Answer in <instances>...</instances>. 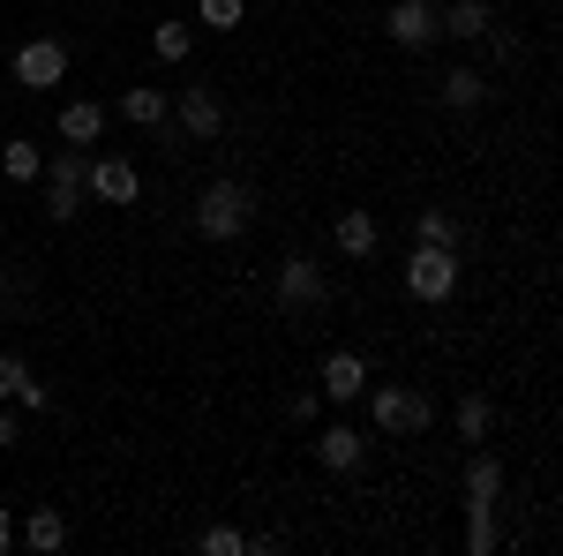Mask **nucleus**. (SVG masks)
<instances>
[{
    "instance_id": "b1692460",
    "label": "nucleus",
    "mask_w": 563,
    "mask_h": 556,
    "mask_svg": "<svg viewBox=\"0 0 563 556\" xmlns=\"http://www.w3.org/2000/svg\"><path fill=\"white\" fill-rule=\"evenodd\" d=\"M188 53H196V31H188V23H158V61H188Z\"/></svg>"
},
{
    "instance_id": "ddd939ff",
    "label": "nucleus",
    "mask_w": 563,
    "mask_h": 556,
    "mask_svg": "<svg viewBox=\"0 0 563 556\" xmlns=\"http://www.w3.org/2000/svg\"><path fill=\"white\" fill-rule=\"evenodd\" d=\"M98 135H106V106H98V98H68V106H60V143L90 151Z\"/></svg>"
},
{
    "instance_id": "dca6fc26",
    "label": "nucleus",
    "mask_w": 563,
    "mask_h": 556,
    "mask_svg": "<svg viewBox=\"0 0 563 556\" xmlns=\"http://www.w3.org/2000/svg\"><path fill=\"white\" fill-rule=\"evenodd\" d=\"M166 113H174V98L151 84H135L129 98H121V121H135V129H166Z\"/></svg>"
},
{
    "instance_id": "4be33fe9",
    "label": "nucleus",
    "mask_w": 563,
    "mask_h": 556,
    "mask_svg": "<svg viewBox=\"0 0 563 556\" xmlns=\"http://www.w3.org/2000/svg\"><path fill=\"white\" fill-rule=\"evenodd\" d=\"M488 422H496L488 399H459V436H466V444H488Z\"/></svg>"
},
{
    "instance_id": "1a4fd4ad",
    "label": "nucleus",
    "mask_w": 563,
    "mask_h": 556,
    "mask_svg": "<svg viewBox=\"0 0 563 556\" xmlns=\"http://www.w3.org/2000/svg\"><path fill=\"white\" fill-rule=\"evenodd\" d=\"M361 391H368V361H361V353H346V346H339V353H331V361H323V384H316V399H331V406H353V399H361Z\"/></svg>"
},
{
    "instance_id": "f3484780",
    "label": "nucleus",
    "mask_w": 563,
    "mask_h": 556,
    "mask_svg": "<svg viewBox=\"0 0 563 556\" xmlns=\"http://www.w3.org/2000/svg\"><path fill=\"white\" fill-rule=\"evenodd\" d=\"M481 98H488V76H481V68H451V76H443V106H451V113H474Z\"/></svg>"
},
{
    "instance_id": "f03ea898",
    "label": "nucleus",
    "mask_w": 563,
    "mask_h": 556,
    "mask_svg": "<svg viewBox=\"0 0 563 556\" xmlns=\"http://www.w3.org/2000/svg\"><path fill=\"white\" fill-rule=\"evenodd\" d=\"M84 196H90V151H60V159H45V218L53 226H68V218L84 211Z\"/></svg>"
},
{
    "instance_id": "6ab92c4d",
    "label": "nucleus",
    "mask_w": 563,
    "mask_h": 556,
    "mask_svg": "<svg viewBox=\"0 0 563 556\" xmlns=\"http://www.w3.org/2000/svg\"><path fill=\"white\" fill-rule=\"evenodd\" d=\"M339 249H346V257H376V218L368 211H339Z\"/></svg>"
},
{
    "instance_id": "aec40b11",
    "label": "nucleus",
    "mask_w": 563,
    "mask_h": 556,
    "mask_svg": "<svg viewBox=\"0 0 563 556\" xmlns=\"http://www.w3.org/2000/svg\"><path fill=\"white\" fill-rule=\"evenodd\" d=\"M0 173H8V181H38V143H31V135H15V143H0Z\"/></svg>"
},
{
    "instance_id": "412c9836",
    "label": "nucleus",
    "mask_w": 563,
    "mask_h": 556,
    "mask_svg": "<svg viewBox=\"0 0 563 556\" xmlns=\"http://www.w3.org/2000/svg\"><path fill=\"white\" fill-rule=\"evenodd\" d=\"M241 15H249V0H196V23L203 31H241Z\"/></svg>"
},
{
    "instance_id": "a878e982",
    "label": "nucleus",
    "mask_w": 563,
    "mask_h": 556,
    "mask_svg": "<svg viewBox=\"0 0 563 556\" xmlns=\"http://www.w3.org/2000/svg\"><path fill=\"white\" fill-rule=\"evenodd\" d=\"M466 549H474V556L496 549V519H488V512H466Z\"/></svg>"
},
{
    "instance_id": "20e7f679",
    "label": "nucleus",
    "mask_w": 563,
    "mask_h": 556,
    "mask_svg": "<svg viewBox=\"0 0 563 556\" xmlns=\"http://www.w3.org/2000/svg\"><path fill=\"white\" fill-rule=\"evenodd\" d=\"M406 294L413 301H451L459 294V249L413 241V257H406Z\"/></svg>"
},
{
    "instance_id": "0eeeda50",
    "label": "nucleus",
    "mask_w": 563,
    "mask_h": 556,
    "mask_svg": "<svg viewBox=\"0 0 563 556\" xmlns=\"http://www.w3.org/2000/svg\"><path fill=\"white\" fill-rule=\"evenodd\" d=\"M174 121H180L188 143H211V135L225 129V106H218L211 84H188V90H180V106H174Z\"/></svg>"
},
{
    "instance_id": "a211bd4d",
    "label": "nucleus",
    "mask_w": 563,
    "mask_h": 556,
    "mask_svg": "<svg viewBox=\"0 0 563 556\" xmlns=\"http://www.w3.org/2000/svg\"><path fill=\"white\" fill-rule=\"evenodd\" d=\"M435 23H443L451 39H481V31H488V0H451Z\"/></svg>"
},
{
    "instance_id": "7ed1b4c3",
    "label": "nucleus",
    "mask_w": 563,
    "mask_h": 556,
    "mask_svg": "<svg viewBox=\"0 0 563 556\" xmlns=\"http://www.w3.org/2000/svg\"><path fill=\"white\" fill-rule=\"evenodd\" d=\"M361 399H368V422L384 428V436H421L429 428V399L413 384H368Z\"/></svg>"
},
{
    "instance_id": "39448f33",
    "label": "nucleus",
    "mask_w": 563,
    "mask_h": 556,
    "mask_svg": "<svg viewBox=\"0 0 563 556\" xmlns=\"http://www.w3.org/2000/svg\"><path fill=\"white\" fill-rule=\"evenodd\" d=\"M331 301V279L316 257H286L278 263V316H316Z\"/></svg>"
},
{
    "instance_id": "f257e3e1",
    "label": "nucleus",
    "mask_w": 563,
    "mask_h": 556,
    "mask_svg": "<svg viewBox=\"0 0 563 556\" xmlns=\"http://www.w3.org/2000/svg\"><path fill=\"white\" fill-rule=\"evenodd\" d=\"M249 226H256V188L249 181H211L196 196V233L203 241H241Z\"/></svg>"
},
{
    "instance_id": "5701e85b",
    "label": "nucleus",
    "mask_w": 563,
    "mask_h": 556,
    "mask_svg": "<svg viewBox=\"0 0 563 556\" xmlns=\"http://www.w3.org/2000/svg\"><path fill=\"white\" fill-rule=\"evenodd\" d=\"M413 241H435V249H459V218H451V211H421V226H413Z\"/></svg>"
},
{
    "instance_id": "423d86ee",
    "label": "nucleus",
    "mask_w": 563,
    "mask_h": 556,
    "mask_svg": "<svg viewBox=\"0 0 563 556\" xmlns=\"http://www.w3.org/2000/svg\"><path fill=\"white\" fill-rule=\"evenodd\" d=\"M384 31L406 53H421V45H435L443 39V23H435V0H390V15H384Z\"/></svg>"
},
{
    "instance_id": "f8f14e48",
    "label": "nucleus",
    "mask_w": 563,
    "mask_h": 556,
    "mask_svg": "<svg viewBox=\"0 0 563 556\" xmlns=\"http://www.w3.org/2000/svg\"><path fill=\"white\" fill-rule=\"evenodd\" d=\"M496 504H504V459L481 451L474 467H466V512H496Z\"/></svg>"
},
{
    "instance_id": "bb28decb",
    "label": "nucleus",
    "mask_w": 563,
    "mask_h": 556,
    "mask_svg": "<svg viewBox=\"0 0 563 556\" xmlns=\"http://www.w3.org/2000/svg\"><path fill=\"white\" fill-rule=\"evenodd\" d=\"M15 549V519H8V504H0V556Z\"/></svg>"
},
{
    "instance_id": "2eb2a0df",
    "label": "nucleus",
    "mask_w": 563,
    "mask_h": 556,
    "mask_svg": "<svg viewBox=\"0 0 563 556\" xmlns=\"http://www.w3.org/2000/svg\"><path fill=\"white\" fill-rule=\"evenodd\" d=\"M15 542H23V549H38V556H53L60 542H68V519L53 512V504H38V512L23 519V534H15Z\"/></svg>"
},
{
    "instance_id": "9b49d317",
    "label": "nucleus",
    "mask_w": 563,
    "mask_h": 556,
    "mask_svg": "<svg viewBox=\"0 0 563 556\" xmlns=\"http://www.w3.org/2000/svg\"><path fill=\"white\" fill-rule=\"evenodd\" d=\"M361 451H368V436L346 428V422H331L323 436H316V459H323L331 473H353V467H361Z\"/></svg>"
},
{
    "instance_id": "6e6552de",
    "label": "nucleus",
    "mask_w": 563,
    "mask_h": 556,
    "mask_svg": "<svg viewBox=\"0 0 563 556\" xmlns=\"http://www.w3.org/2000/svg\"><path fill=\"white\" fill-rule=\"evenodd\" d=\"M60 76H68V45H60V39H31L23 53H15V84L53 90Z\"/></svg>"
},
{
    "instance_id": "4468645a",
    "label": "nucleus",
    "mask_w": 563,
    "mask_h": 556,
    "mask_svg": "<svg viewBox=\"0 0 563 556\" xmlns=\"http://www.w3.org/2000/svg\"><path fill=\"white\" fill-rule=\"evenodd\" d=\"M0 399H15V406L45 414V384L31 377V361H23V353H0Z\"/></svg>"
},
{
    "instance_id": "9d476101",
    "label": "nucleus",
    "mask_w": 563,
    "mask_h": 556,
    "mask_svg": "<svg viewBox=\"0 0 563 556\" xmlns=\"http://www.w3.org/2000/svg\"><path fill=\"white\" fill-rule=\"evenodd\" d=\"M135 188H143V181H135L129 159H90V196H98V204H135Z\"/></svg>"
},
{
    "instance_id": "393cba45",
    "label": "nucleus",
    "mask_w": 563,
    "mask_h": 556,
    "mask_svg": "<svg viewBox=\"0 0 563 556\" xmlns=\"http://www.w3.org/2000/svg\"><path fill=\"white\" fill-rule=\"evenodd\" d=\"M203 556H249V534H233V526H211V534H203Z\"/></svg>"
},
{
    "instance_id": "cd10ccee",
    "label": "nucleus",
    "mask_w": 563,
    "mask_h": 556,
    "mask_svg": "<svg viewBox=\"0 0 563 556\" xmlns=\"http://www.w3.org/2000/svg\"><path fill=\"white\" fill-rule=\"evenodd\" d=\"M8 444H15V414H0V451H8Z\"/></svg>"
}]
</instances>
